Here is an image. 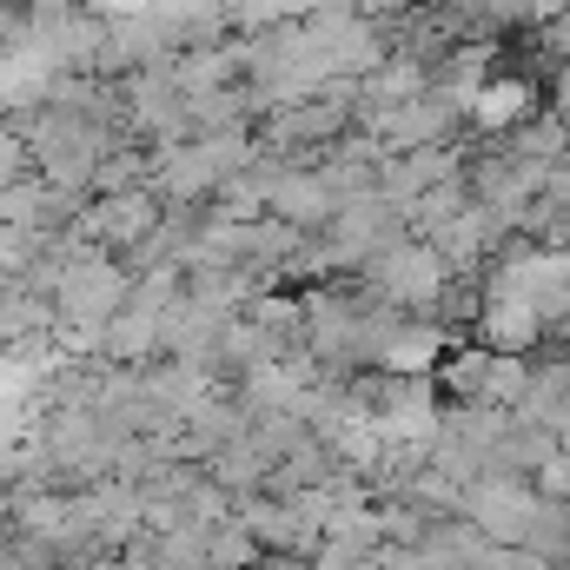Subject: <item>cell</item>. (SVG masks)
Instances as JSON below:
<instances>
[{
	"instance_id": "5",
	"label": "cell",
	"mask_w": 570,
	"mask_h": 570,
	"mask_svg": "<svg viewBox=\"0 0 570 570\" xmlns=\"http://www.w3.org/2000/svg\"><path fill=\"white\" fill-rule=\"evenodd\" d=\"M464 107H471L478 127H518V120L531 114V87H524V80H478V87L464 94Z\"/></svg>"
},
{
	"instance_id": "6",
	"label": "cell",
	"mask_w": 570,
	"mask_h": 570,
	"mask_svg": "<svg viewBox=\"0 0 570 570\" xmlns=\"http://www.w3.org/2000/svg\"><path fill=\"white\" fill-rule=\"evenodd\" d=\"M438 345H444V332H431V325H412V332H392L385 345H379V365L385 372H425L431 358H438Z\"/></svg>"
},
{
	"instance_id": "9",
	"label": "cell",
	"mask_w": 570,
	"mask_h": 570,
	"mask_svg": "<svg viewBox=\"0 0 570 570\" xmlns=\"http://www.w3.org/2000/svg\"><path fill=\"white\" fill-rule=\"evenodd\" d=\"M551 120H558V127L570 134V67L558 73V80H551Z\"/></svg>"
},
{
	"instance_id": "1",
	"label": "cell",
	"mask_w": 570,
	"mask_h": 570,
	"mask_svg": "<svg viewBox=\"0 0 570 570\" xmlns=\"http://www.w3.org/2000/svg\"><path fill=\"white\" fill-rule=\"evenodd\" d=\"M444 259L431 253V239H385L372 253V279L392 305H438L444 298Z\"/></svg>"
},
{
	"instance_id": "2",
	"label": "cell",
	"mask_w": 570,
	"mask_h": 570,
	"mask_svg": "<svg viewBox=\"0 0 570 570\" xmlns=\"http://www.w3.org/2000/svg\"><path fill=\"white\" fill-rule=\"evenodd\" d=\"M464 511H471V524L484 531V538H498V544H531V531H538V518H544V498H531L511 471L491 484H471L464 491Z\"/></svg>"
},
{
	"instance_id": "7",
	"label": "cell",
	"mask_w": 570,
	"mask_h": 570,
	"mask_svg": "<svg viewBox=\"0 0 570 570\" xmlns=\"http://www.w3.org/2000/svg\"><path fill=\"white\" fill-rule=\"evenodd\" d=\"M564 146H570V134L551 114H544V120H524V134H511V153H518V159H558Z\"/></svg>"
},
{
	"instance_id": "8",
	"label": "cell",
	"mask_w": 570,
	"mask_h": 570,
	"mask_svg": "<svg viewBox=\"0 0 570 570\" xmlns=\"http://www.w3.org/2000/svg\"><path fill=\"white\" fill-rule=\"evenodd\" d=\"M538 491H544L551 504H570V451H564V444L538 464Z\"/></svg>"
},
{
	"instance_id": "4",
	"label": "cell",
	"mask_w": 570,
	"mask_h": 570,
	"mask_svg": "<svg viewBox=\"0 0 570 570\" xmlns=\"http://www.w3.org/2000/svg\"><path fill=\"white\" fill-rule=\"evenodd\" d=\"M538 332H544V318H538L531 298H491L484 305V345L491 352H524Z\"/></svg>"
},
{
	"instance_id": "3",
	"label": "cell",
	"mask_w": 570,
	"mask_h": 570,
	"mask_svg": "<svg viewBox=\"0 0 570 570\" xmlns=\"http://www.w3.org/2000/svg\"><path fill=\"white\" fill-rule=\"evenodd\" d=\"M266 206L285 226H325L338 193L325 186V173H266Z\"/></svg>"
}]
</instances>
